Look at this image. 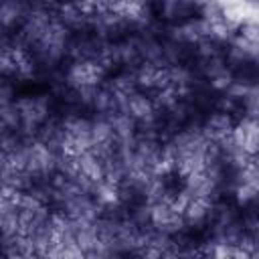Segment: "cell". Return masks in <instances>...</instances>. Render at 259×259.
<instances>
[{"label":"cell","instance_id":"6da1fadb","mask_svg":"<svg viewBox=\"0 0 259 259\" xmlns=\"http://www.w3.org/2000/svg\"><path fill=\"white\" fill-rule=\"evenodd\" d=\"M249 4H253V6H259V0H247Z\"/></svg>","mask_w":259,"mask_h":259}]
</instances>
